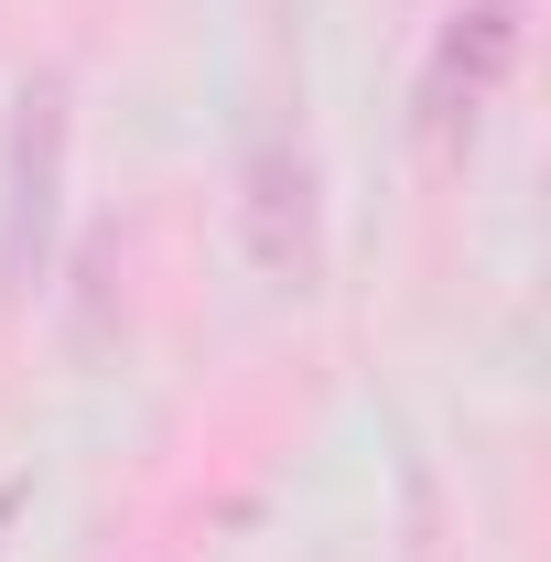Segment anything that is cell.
Segmentation results:
<instances>
[{
	"instance_id": "obj_1",
	"label": "cell",
	"mask_w": 551,
	"mask_h": 562,
	"mask_svg": "<svg viewBox=\"0 0 551 562\" xmlns=\"http://www.w3.org/2000/svg\"><path fill=\"white\" fill-rule=\"evenodd\" d=\"M66 151H76V109L66 76H22L11 98V162H0V281L33 292L55 260V216H66Z\"/></svg>"
},
{
	"instance_id": "obj_2",
	"label": "cell",
	"mask_w": 551,
	"mask_h": 562,
	"mask_svg": "<svg viewBox=\"0 0 551 562\" xmlns=\"http://www.w3.org/2000/svg\"><path fill=\"white\" fill-rule=\"evenodd\" d=\"M519 66V0H465V11H443V33H432V55H421V131L432 140H465L497 109V87Z\"/></svg>"
},
{
	"instance_id": "obj_3",
	"label": "cell",
	"mask_w": 551,
	"mask_h": 562,
	"mask_svg": "<svg viewBox=\"0 0 551 562\" xmlns=\"http://www.w3.org/2000/svg\"><path fill=\"white\" fill-rule=\"evenodd\" d=\"M249 260H260L271 292H314V271H325L314 162H303V140H281V131L249 140Z\"/></svg>"
},
{
	"instance_id": "obj_4",
	"label": "cell",
	"mask_w": 551,
	"mask_h": 562,
	"mask_svg": "<svg viewBox=\"0 0 551 562\" xmlns=\"http://www.w3.org/2000/svg\"><path fill=\"white\" fill-rule=\"evenodd\" d=\"M22 497H33V487H0V530H11V519H22Z\"/></svg>"
}]
</instances>
